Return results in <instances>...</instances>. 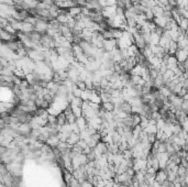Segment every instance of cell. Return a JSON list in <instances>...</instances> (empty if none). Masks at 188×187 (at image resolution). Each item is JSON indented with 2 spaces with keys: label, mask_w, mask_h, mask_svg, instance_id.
I'll use <instances>...</instances> for the list:
<instances>
[{
  "label": "cell",
  "mask_w": 188,
  "mask_h": 187,
  "mask_svg": "<svg viewBox=\"0 0 188 187\" xmlns=\"http://www.w3.org/2000/svg\"><path fill=\"white\" fill-rule=\"evenodd\" d=\"M49 27H50V22H49V21L38 19L36 24H35L34 31L38 32V33H41V34H46V31L49 30Z\"/></svg>",
  "instance_id": "obj_1"
},
{
  "label": "cell",
  "mask_w": 188,
  "mask_h": 187,
  "mask_svg": "<svg viewBox=\"0 0 188 187\" xmlns=\"http://www.w3.org/2000/svg\"><path fill=\"white\" fill-rule=\"evenodd\" d=\"M117 49V39L105 40L104 41V50L105 52H110Z\"/></svg>",
  "instance_id": "obj_2"
},
{
  "label": "cell",
  "mask_w": 188,
  "mask_h": 187,
  "mask_svg": "<svg viewBox=\"0 0 188 187\" xmlns=\"http://www.w3.org/2000/svg\"><path fill=\"white\" fill-rule=\"evenodd\" d=\"M176 59H178L179 63H184L188 59V50L186 49H179L178 51L176 52Z\"/></svg>",
  "instance_id": "obj_3"
},
{
  "label": "cell",
  "mask_w": 188,
  "mask_h": 187,
  "mask_svg": "<svg viewBox=\"0 0 188 187\" xmlns=\"http://www.w3.org/2000/svg\"><path fill=\"white\" fill-rule=\"evenodd\" d=\"M155 180H158V183L163 184L164 182L168 180L167 179V172L165 170H158L156 172V176H155Z\"/></svg>",
  "instance_id": "obj_4"
},
{
  "label": "cell",
  "mask_w": 188,
  "mask_h": 187,
  "mask_svg": "<svg viewBox=\"0 0 188 187\" xmlns=\"http://www.w3.org/2000/svg\"><path fill=\"white\" fill-rule=\"evenodd\" d=\"M153 22L155 23V25L158 28H162V29H164V28L168 24V21L164 18V17H155L153 19Z\"/></svg>",
  "instance_id": "obj_5"
},
{
  "label": "cell",
  "mask_w": 188,
  "mask_h": 187,
  "mask_svg": "<svg viewBox=\"0 0 188 187\" xmlns=\"http://www.w3.org/2000/svg\"><path fill=\"white\" fill-rule=\"evenodd\" d=\"M79 141H81V136H79V133L72 132L68 138V140H67V143H68L69 145L74 146V145H76Z\"/></svg>",
  "instance_id": "obj_6"
},
{
  "label": "cell",
  "mask_w": 188,
  "mask_h": 187,
  "mask_svg": "<svg viewBox=\"0 0 188 187\" xmlns=\"http://www.w3.org/2000/svg\"><path fill=\"white\" fill-rule=\"evenodd\" d=\"M67 10H68V16H70L72 18H77L81 14V7H79V6H74L72 8H68Z\"/></svg>",
  "instance_id": "obj_7"
},
{
  "label": "cell",
  "mask_w": 188,
  "mask_h": 187,
  "mask_svg": "<svg viewBox=\"0 0 188 187\" xmlns=\"http://www.w3.org/2000/svg\"><path fill=\"white\" fill-rule=\"evenodd\" d=\"M76 125H78L79 130H81V131H83V130H86V129H87V127H88V121H87V119H86V118L81 116V117L77 118Z\"/></svg>",
  "instance_id": "obj_8"
},
{
  "label": "cell",
  "mask_w": 188,
  "mask_h": 187,
  "mask_svg": "<svg viewBox=\"0 0 188 187\" xmlns=\"http://www.w3.org/2000/svg\"><path fill=\"white\" fill-rule=\"evenodd\" d=\"M60 142H61V141L58 139V136H51L50 138L47 139V141H46V144L50 145L52 149H55L58 145Z\"/></svg>",
  "instance_id": "obj_9"
},
{
  "label": "cell",
  "mask_w": 188,
  "mask_h": 187,
  "mask_svg": "<svg viewBox=\"0 0 188 187\" xmlns=\"http://www.w3.org/2000/svg\"><path fill=\"white\" fill-rule=\"evenodd\" d=\"M35 29V25L31 23H27V22H24L23 21V25H22V30L20 32H23V33H25V34H29L31 32H33Z\"/></svg>",
  "instance_id": "obj_10"
},
{
  "label": "cell",
  "mask_w": 188,
  "mask_h": 187,
  "mask_svg": "<svg viewBox=\"0 0 188 187\" xmlns=\"http://www.w3.org/2000/svg\"><path fill=\"white\" fill-rule=\"evenodd\" d=\"M160 40H161V35L158 34L156 32H152V33H151L150 45H158V44H160Z\"/></svg>",
  "instance_id": "obj_11"
},
{
  "label": "cell",
  "mask_w": 188,
  "mask_h": 187,
  "mask_svg": "<svg viewBox=\"0 0 188 187\" xmlns=\"http://www.w3.org/2000/svg\"><path fill=\"white\" fill-rule=\"evenodd\" d=\"M100 97H101V100H102V102L112 101V96H111V94L108 93V91H105V90H102V91L100 93Z\"/></svg>",
  "instance_id": "obj_12"
},
{
  "label": "cell",
  "mask_w": 188,
  "mask_h": 187,
  "mask_svg": "<svg viewBox=\"0 0 188 187\" xmlns=\"http://www.w3.org/2000/svg\"><path fill=\"white\" fill-rule=\"evenodd\" d=\"M89 101L101 105V104H102V100H101V97H100V94H98L97 91H94V94H92L90 99H89Z\"/></svg>",
  "instance_id": "obj_13"
},
{
  "label": "cell",
  "mask_w": 188,
  "mask_h": 187,
  "mask_svg": "<svg viewBox=\"0 0 188 187\" xmlns=\"http://www.w3.org/2000/svg\"><path fill=\"white\" fill-rule=\"evenodd\" d=\"M158 130V128L156 125H149L145 129H143V131H144L146 134H150V133H155V134H156Z\"/></svg>",
  "instance_id": "obj_14"
},
{
  "label": "cell",
  "mask_w": 188,
  "mask_h": 187,
  "mask_svg": "<svg viewBox=\"0 0 188 187\" xmlns=\"http://www.w3.org/2000/svg\"><path fill=\"white\" fill-rule=\"evenodd\" d=\"M101 107L104 108L106 111H109V112H112L113 110H115V104L112 101H109V102H102V105H101Z\"/></svg>",
  "instance_id": "obj_15"
},
{
  "label": "cell",
  "mask_w": 188,
  "mask_h": 187,
  "mask_svg": "<svg viewBox=\"0 0 188 187\" xmlns=\"http://www.w3.org/2000/svg\"><path fill=\"white\" fill-rule=\"evenodd\" d=\"M160 93L162 94V95H163V96H164V97H166V98H169V96H171V95H172V90L169 89L168 87H167V86H162L161 88H160Z\"/></svg>",
  "instance_id": "obj_16"
},
{
  "label": "cell",
  "mask_w": 188,
  "mask_h": 187,
  "mask_svg": "<svg viewBox=\"0 0 188 187\" xmlns=\"http://www.w3.org/2000/svg\"><path fill=\"white\" fill-rule=\"evenodd\" d=\"M178 45H177V42L175 41H172L171 42V46H169L168 50V55H176V52L178 51Z\"/></svg>",
  "instance_id": "obj_17"
},
{
  "label": "cell",
  "mask_w": 188,
  "mask_h": 187,
  "mask_svg": "<svg viewBox=\"0 0 188 187\" xmlns=\"http://www.w3.org/2000/svg\"><path fill=\"white\" fill-rule=\"evenodd\" d=\"M120 108H121V110H122V111L127 112L128 115H131V113H132V106H131L128 101L123 102Z\"/></svg>",
  "instance_id": "obj_18"
},
{
  "label": "cell",
  "mask_w": 188,
  "mask_h": 187,
  "mask_svg": "<svg viewBox=\"0 0 188 187\" xmlns=\"http://www.w3.org/2000/svg\"><path fill=\"white\" fill-rule=\"evenodd\" d=\"M152 11L154 13V17H162L165 10H164V8L160 7V6H155L154 8H152Z\"/></svg>",
  "instance_id": "obj_19"
},
{
  "label": "cell",
  "mask_w": 188,
  "mask_h": 187,
  "mask_svg": "<svg viewBox=\"0 0 188 187\" xmlns=\"http://www.w3.org/2000/svg\"><path fill=\"white\" fill-rule=\"evenodd\" d=\"M57 123L58 125H64L67 123V118H66V115L64 112H61L57 116Z\"/></svg>",
  "instance_id": "obj_20"
},
{
  "label": "cell",
  "mask_w": 188,
  "mask_h": 187,
  "mask_svg": "<svg viewBox=\"0 0 188 187\" xmlns=\"http://www.w3.org/2000/svg\"><path fill=\"white\" fill-rule=\"evenodd\" d=\"M142 131H143V129L141 128V125H135L134 128H133V130H132L133 136L136 138V139H139V136H140V134L142 133Z\"/></svg>",
  "instance_id": "obj_21"
},
{
  "label": "cell",
  "mask_w": 188,
  "mask_h": 187,
  "mask_svg": "<svg viewBox=\"0 0 188 187\" xmlns=\"http://www.w3.org/2000/svg\"><path fill=\"white\" fill-rule=\"evenodd\" d=\"M83 91H84V90L79 89V88L77 87L76 84H75V85L73 86V88H72V93H73V95L75 96V97L81 98V94H83Z\"/></svg>",
  "instance_id": "obj_22"
},
{
  "label": "cell",
  "mask_w": 188,
  "mask_h": 187,
  "mask_svg": "<svg viewBox=\"0 0 188 187\" xmlns=\"http://www.w3.org/2000/svg\"><path fill=\"white\" fill-rule=\"evenodd\" d=\"M83 104H84V100L81 99V98H78V97H75L72 100V102L69 104L70 106H78V107H83Z\"/></svg>",
  "instance_id": "obj_23"
},
{
  "label": "cell",
  "mask_w": 188,
  "mask_h": 187,
  "mask_svg": "<svg viewBox=\"0 0 188 187\" xmlns=\"http://www.w3.org/2000/svg\"><path fill=\"white\" fill-rule=\"evenodd\" d=\"M144 14H145L147 21H153V19L155 18V17H154L153 11H152V9H146V11L144 12Z\"/></svg>",
  "instance_id": "obj_24"
},
{
  "label": "cell",
  "mask_w": 188,
  "mask_h": 187,
  "mask_svg": "<svg viewBox=\"0 0 188 187\" xmlns=\"http://www.w3.org/2000/svg\"><path fill=\"white\" fill-rule=\"evenodd\" d=\"M179 28H181L183 31L186 32V30H188V20L186 18H183L179 23Z\"/></svg>",
  "instance_id": "obj_25"
},
{
  "label": "cell",
  "mask_w": 188,
  "mask_h": 187,
  "mask_svg": "<svg viewBox=\"0 0 188 187\" xmlns=\"http://www.w3.org/2000/svg\"><path fill=\"white\" fill-rule=\"evenodd\" d=\"M38 18L36 17H33V16H29L27 18V19L24 20V22H27V23H31L33 24V25H35L36 24V22H38Z\"/></svg>",
  "instance_id": "obj_26"
},
{
  "label": "cell",
  "mask_w": 188,
  "mask_h": 187,
  "mask_svg": "<svg viewBox=\"0 0 188 187\" xmlns=\"http://www.w3.org/2000/svg\"><path fill=\"white\" fill-rule=\"evenodd\" d=\"M133 115V125H140V123H141V119H142V117L140 116V115H136V113H132Z\"/></svg>",
  "instance_id": "obj_27"
},
{
  "label": "cell",
  "mask_w": 188,
  "mask_h": 187,
  "mask_svg": "<svg viewBox=\"0 0 188 187\" xmlns=\"http://www.w3.org/2000/svg\"><path fill=\"white\" fill-rule=\"evenodd\" d=\"M177 45H178V49H185V47L188 45V39L185 38V39L178 41V42H177Z\"/></svg>",
  "instance_id": "obj_28"
},
{
  "label": "cell",
  "mask_w": 188,
  "mask_h": 187,
  "mask_svg": "<svg viewBox=\"0 0 188 187\" xmlns=\"http://www.w3.org/2000/svg\"><path fill=\"white\" fill-rule=\"evenodd\" d=\"M66 118H67V123H76L77 117L74 115V112H72L68 116H66Z\"/></svg>",
  "instance_id": "obj_29"
},
{
  "label": "cell",
  "mask_w": 188,
  "mask_h": 187,
  "mask_svg": "<svg viewBox=\"0 0 188 187\" xmlns=\"http://www.w3.org/2000/svg\"><path fill=\"white\" fill-rule=\"evenodd\" d=\"M142 117V116H141ZM149 122H150V119L146 117H142V119H141V123H140V125H141V128L142 129H145L147 125H149Z\"/></svg>",
  "instance_id": "obj_30"
},
{
  "label": "cell",
  "mask_w": 188,
  "mask_h": 187,
  "mask_svg": "<svg viewBox=\"0 0 188 187\" xmlns=\"http://www.w3.org/2000/svg\"><path fill=\"white\" fill-rule=\"evenodd\" d=\"M111 96H112V98H119V97H121V90H119V89H112L111 90Z\"/></svg>",
  "instance_id": "obj_31"
},
{
  "label": "cell",
  "mask_w": 188,
  "mask_h": 187,
  "mask_svg": "<svg viewBox=\"0 0 188 187\" xmlns=\"http://www.w3.org/2000/svg\"><path fill=\"white\" fill-rule=\"evenodd\" d=\"M76 85H77V87H78L79 89H81V90H86V89H87V85H86V83H85V82L78 80V82L76 83Z\"/></svg>",
  "instance_id": "obj_32"
},
{
  "label": "cell",
  "mask_w": 188,
  "mask_h": 187,
  "mask_svg": "<svg viewBox=\"0 0 188 187\" xmlns=\"http://www.w3.org/2000/svg\"><path fill=\"white\" fill-rule=\"evenodd\" d=\"M147 139H149V141H150L152 144H153L155 141L158 140V139H156V134H155V133H150V134H147Z\"/></svg>",
  "instance_id": "obj_33"
},
{
  "label": "cell",
  "mask_w": 188,
  "mask_h": 187,
  "mask_svg": "<svg viewBox=\"0 0 188 187\" xmlns=\"http://www.w3.org/2000/svg\"><path fill=\"white\" fill-rule=\"evenodd\" d=\"M41 2H43L44 4H46V6H49V7H52L54 4H55V1L54 0H42Z\"/></svg>",
  "instance_id": "obj_34"
},
{
  "label": "cell",
  "mask_w": 188,
  "mask_h": 187,
  "mask_svg": "<svg viewBox=\"0 0 188 187\" xmlns=\"http://www.w3.org/2000/svg\"><path fill=\"white\" fill-rule=\"evenodd\" d=\"M81 185H83V187H95L94 185H92L89 180H86V182H84V183H81Z\"/></svg>",
  "instance_id": "obj_35"
},
{
  "label": "cell",
  "mask_w": 188,
  "mask_h": 187,
  "mask_svg": "<svg viewBox=\"0 0 188 187\" xmlns=\"http://www.w3.org/2000/svg\"><path fill=\"white\" fill-rule=\"evenodd\" d=\"M158 1H160L164 7H166L167 4H169V0H158Z\"/></svg>",
  "instance_id": "obj_36"
},
{
  "label": "cell",
  "mask_w": 188,
  "mask_h": 187,
  "mask_svg": "<svg viewBox=\"0 0 188 187\" xmlns=\"http://www.w3.org/2000/svg\"><path fill=\"white\" fill-rule=\"evenodd\" d=\"M23 1H25V2H28V4H30L31 2H34V1H38V0H23Z\"/></svg>",
  "instance_id": "obj_37"
},
{
  "label": "cell",
  "mask_w": 188,
  "mask_h": 187,
  "mask_svg": "<svg viewBox=\"0 0 188 187\" xmlns=\"http://www.w3.org/2000/svg\"><path fill=\"white\" fill-rule=\"evenodd\" d=\"M185 34H186V38L188 39V30H186V32H185Z\"/></svg>",
  "instance_id": "obj_38"
},
{
  "label": "cell",
  "mask_w": 188,
  "mask_h": 187,
  "mask_svg": "<svg viewBox=\"0 0 188 187\" xmlns=\"http://www.w3.org/2000/svg\"><path fill=\"white\" fill-rule=\"evenodd\" d=\"M38 1H42V0H38Z\"/></svg>",
  "instance_id": "obj_39"
}]
</instances>
